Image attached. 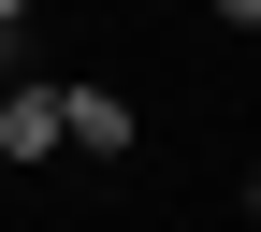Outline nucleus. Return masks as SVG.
<instances>
[{
	"label": "nucleus",
	"instance_id": "obj_1",
	"mask_svg": "<svg viewBox=\"0 0 261 232\" xmlns=\"http://www.w3.org/2000/svg\"><path fill=\"white\" fill-rule=\"evenodd\" d=\"M58 145H87V160H130V102H116V87H87V73H58Z\"/></svg>",
	"mask_w": 261,
	"mask_h": 232
},
{
	"label": "nucleus",
	"instance_id": "obj_2",
	"mask_svg": "<svg viewBox=\"0 0 261 232\" xmlns=\"http://www.w3.org/2000/svg\"><path fill=\"white\" fill-rule=\"evenodd\" d=\"M58 160V87H0V174Z\"/></svg>",
	"mask_w": 261,
	"mask_h": 232
},
{
	"label": "nucleus",
	"instance_id": "obj_3",
	"mask_svg": "<svg viewBox=\"0 0 261 232\" xmlns=\"http://www.w3.org/2000/svg\"><path fill=\"white\" fill-rule=\"evenodd\" d=\"M218 29H232V44H247V29H261V0H218Z\"/></svg>",
	"mask_w": 261,
	"mask_h": 232
},
{
	"label": "nucleus",
	"instance_id": "obj_4",
	"mask_svg": "<svg viewBox=\"0 0 261 232\" xmlns=\"http://www.w3.org/2000/svg\"><path fill=\"white\" fill-rule=\"evenodd\" d=\"M15 15H29V0H0V44H15Z\"/></svg>",
	"mask_w": 261,
	"mask_h": 232
}]
</instances>
